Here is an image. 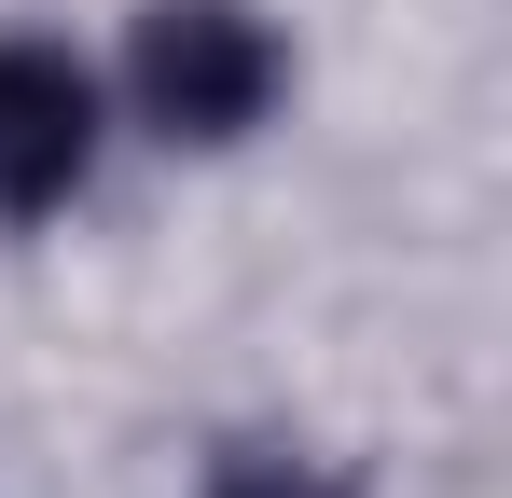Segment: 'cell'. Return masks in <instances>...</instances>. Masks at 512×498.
Returning <instances> with one entry per match:
<instances>
[{"label": "cell", "mask_w": 512, "mask_h": 498, "mask_svg": "<svg viewBox=\"0 0 512 498\" xmlns=\"http://www.w3.org/2000/svg\"><path fill=\"white\" fill-rule=\"evenodd\" d=\"M125 83H139V125L153 139L222 153V139H250L277 111V28L250 0H153L139 42H125Z\"/></svg>", "instance_id": "obj_1"}, {"label": "cell", "mask_w": 512, "mask_h": 498, "mask_svg": "<svg viewBox=\"0 0 512 498\" xmlns=\"http://www.w3.org/2000/svg\"><path fill=\"white\" fill-rule=\"evenodd\" d=\"M97 166V83L70 42H0V222L70 208Z\"/></svg>", "instance_id": "obj_2"}, {"label": "cell", "mask_w": 512, "mask_h": 498, "mask_svg": "<svg viewBox=\"0 0 512 498\" xmlns=\"http://www.w3.org/2000/svg\"><path fill=\"white\" fill-rule=\"evenodd\" d=\"M208 498H346V485L319 471V457H291V443H222Z\"/></svg>", "instance_id": "obj_3"}]
</instances>
